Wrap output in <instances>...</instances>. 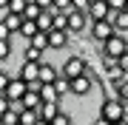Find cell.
Wrapping results in <instances>:
<instances>
[{
  "instance_id": "1",
  "label": "cell",
  "mask_w": 128,
  "mask_h": 125,
  "mask_svg": "<svg viewBox=\"0 0 128 125\" xmlns=\"http://www.w3.org/2000/svg\"><path fill=\"white\" fill-rule=\"evenodd\" d=\"M100 117H105L111 125L122 122V120H125V102L120 100V97H108V100H102V105H100Z\"/></svg>"
},
{
  "instance_id": "2",
  "label": "cell",
  "mask_w": 128,
  "mask_h": 125,
  "mask_svg": "<svg viewBox=\"0 0 128 125\" xmlns=\"http://www.w3.org/2000/svg\"><path fill=\"white\" fill-rule=\"evenodd\" d=\"M88 74V63L82 60L80 54H71L68 60L63 63V77H68V80H77V77H86Z\"/></svg>"
},
{
  "instance_id": "3",
  "label": "cell",
  "mask_w": 128,
  "mask_h": 125,
  "mask_svg": "<svg viewBox=\"0 0 128 125\" xmlns=\"http://www.w3.org/2000/svg\"><path fill=\"white\" fill-rule=\"evenodd\" d=\"M122 54H128V40L117 31L111 40H105V43H102V57H114V60H120Z\"/></svg>"
},
{
  "instance_id": "4",
  "label": "cell",
  "mask_w": 128,
  "mask_h": 125,
  "mask_svg": "<svg viewBox=\"0 0 128 125\" xmlns=\"http://www.w3.org/2000/svg\"><path fill=\"white\" fill-rule=\"evenodd\" d=\"M114 34H117V28L111 26V20H97V23H91V40H97V43L111 40Z\"/></svg>"
},
{
  "instance_id": "5",
  "label": "cell",
  "mask_w": 128,
  "mask_h": 125,
  "mask_svg": "<svg viewBox=\"0 0 128 125\" xmlns=\"http://www.w3.org/2000/svg\"><path fill=\"white\" fill-rule=\"evenodd\" d=\"M28 94V83L20 77H12L9 88H6V97H9V102H23V97Z\"/></svg>"
},
{
  "instance_id": "6",
  "label": "cell",
  "mask_w": 128,
  "mask_h": 125,
  "mask_svg": "<svg viewBox=\"0 0 128 125\" xmlns=\"http://www.w3.org/2000/svg\"><path fill=\"white\" fill-rule=\"evenodd\" d=\"M88 17H91V23H97V20H108V17H111L108 0H94L91 9H88Z\"/></svg>"
},
{
  "instance_id": "7",
  "label": "cell",
  "mask_w": 128,
  "mask_h": 125,
  "mask_svg": "<svg viewBox=\"0 0 128 125\" xmlns=\"http://www.w3.org/2000/svg\"><path fill=\"white\" fill-rule=\"evenodd\" d=\"M88 20H91V17H88L86 11H77V9H74V11H68V34L82 31V28L88 26Z\"/></svg>"
},
{
  "instance_id": "8",
  "label": "cell",
  "mask_w": 128,
  "mask_h": 125,
  "mask_svg": "<svg viewBox=\"0 0 128 125\" xmlns=\"http://www.w3.org/2000/svg\"><path fill=\"white\" fill-rule=\"evenodd\" d=\"M40 65H43V63H28V60H23L17 77L26 80V83H37V80H40Z\"/></svg>"
},
{
  "instance_id": "9",
  "label": "cell",
  "mask_w": 128,
  "mask_h": 125,
  "mask_svg": "<svg viewBox=\"0 0 128 125\" xmlns=\"http://www.w3.org/2000/svg\"><path fill=\"white\" fill-rule=\"evenodd\" d=\"M91 88H94V83H91V77H88V74H86V77L71 80V94H74V97H86Z\"/></svg>"
},
{
  "instance_id": "10",
  "label": "cell",
  "mask_w": 128,
  "mask_h": 125,
  "mask_svg": "<svg viewBox=\"0 0 128 125\" xmlns=\"http://www.w3.org/2000/svg\"><path fill=\"white\" fill-rule=\"evenodd\" d=\"M60 74H63V71H57L51 63H43L40 65V83L43 85H54L57 80H60Z\"/></svg>"
},
{
  "instance_id": "11",
  "label": "cell",
  "mask_w": 128,
  "mask_h": 125,
  "mask_svg": "<svg viewBox=\"0 0 128 125\" xmlns=\"http://www.w3.org/2000/svg\"><path fill=\"white\" fill-rule=\"evenodd\" d=\"M3 23L9 26V31H12V34H20V31H23L26 17H23V14H12V11H6V14H3Z\"/></svg>"
},
{
  "instance_id": "12",
  "label": "cell",
  "mask_w": 128,
  "mask_h": 125,
  "mask_svg": "<svg viewBox=\"0 0 128 125\" xmlns=\"http://www.w3.org/2000/svg\"><path fill=\"white\" fill-rule=\"evenodd\" d=\"M68 31H60V28H54V31H48V46L51 48H66L68 46Z\"/></svg>"
},
{
  "instance_id": "13",
  "label": "cell",
  "mask_w": 128,
  "mask_h": 125,
  "mask_svg": "<svg viewBox=\"0 0 128 125\" xmlns=\"http://www.w3.org/2000/svg\"><path fill=\"white\" fill-rule=\"evenodd\" d=\"M37 114H40V120H46V122H54V120H57V114H60V102H43Z\"/></svg>"
},
{
  "instance_id": "14",
  "label": "cell",
  "mask_w": 128,
  "mask_h": 125,
  "mask_svg": "<svg viewBox=\"0 0 128 125\" xmlns=\"http://www.w3.org/2000/svg\"><path fill=\"white\" fill-rule=\"evenodd\" d=\"M20 105L26 108V111H40V105H43V97H40V91H28L26 97H23V102Z\"/></svg>"
},
{
  "instance_id": "15",
  "label": "cell",
  "mask_w": 128,
  "mask_h": 125,
  "mask_svg": "<svg viewBox=\"0 0 128 125\" xmlns=\"http://www.w3.org/2000/svg\"><path fill=\"white\" fill-rule=\"evenodd\" d=\"M43 54H46V51H40L37 46L23 43V60H28V63H46V60H43Z\"/></svg>"
},
{
  "instance_id": "16",
  "label": "cell",
  "mask_w": 128,
  "mask_h": 125,
  "mask_svg": "<svg viewBox=\"0 0 128 125\" xmlns=\"http://www.w3.org/2000/svg\"><path fill=\"white\" fill-rule=\"evenodd\" d=\"M108 20H111V26H114L120 34L128 31V11H111V17H108Z\"/></svg>"
},
{
  "instance_id": "17",
  "label": "cell",
  "mask_w": 128,
  "mask_h": 125,
  "mask_svg": "<svg viewBox=\"0 0 128 125\" xmlns=\"http://www.w3.org/2000/svg\"><path fill=\"white\" fill-rule=\"evenodd\" d=\"M40 97H43V102H60V91L54 85H43L40 88Z\"/></svg>"
},
{
  "instance_id": "18",
  "label": "cell",
  "mask_w": 128,
  "mask_h": 125,
  "mask_svg": "<svg viewBox=\"0 0 128 125\" xmlns=\"http://www.w3.org/2000/svg\"><path fill=\"white\" fill-rule=\"evenodd\" d=\"M37 122H40V114L37 111H26V108L20 111V125H37Z\"/></svg>"
},
{
  "instance_id": "19",
  "label": "cell",
  "mask_w": 128,
  "mask_h": 125,
  "mask_svg": "<svg viewBox=\"0 0 128 125\" xmlns=\"http://www.w3.org/2000/svg\"><path fill=\"white\" fill-rule=\"evenodd\" d=\"M54 88H57V91H60V97H63V94H71V80L60 74V80H57V83H54Z\"/></svg>"
},
{
  "instance_id": "20",
  "label": "cell",
  "mask_w": 128,
  "mask_h": 125,
  "mask_svg": "<svg viewBox=\"0 0 128 125\" xmlns=\"http://www.w3.org/2000/svg\"><path fill=\"white\" fill-rule=\"evenodd\" d=\"M28 43H32V46H37L40 51H48V48H51V46H48V34H43V31L37 34L34 40H28Z\"/></svg>"
},
{
  "instance_id": "21",
  "label": "cell",
  "mask_w": 128,
  "mask_h": 125,
  "mask_svg": "<svg viewBox=\"0 0 128 125\" xmlns=\"http://www.w3.org/2000/svg\"><path fill=\"white\" fill-rule=\"evenodd\" d=\"M26 9H28V0H12V6H9L12 14H26Z\"/></svg>"
},
{
  "instance_id": "22",
  "label": "cell",
  "mask_w": 128,
  "mask_h": 125,
  "mask_svg": "<svg viewBox=\"0 0 128 125\" xmlns=\"http://www.w3.org/2000/svg\"><path fill=\"white\" fill-rule=\"evenodd\" d=\"M54 9L63 11V14H68V11H74V0H54Z\"/></svg>"
},
{
  "instance_id": "23",
  "label": "cell",
  "mask_w": 128,
  "mask_h": 125,
  "mask_svg": "<svg viewBox=\"0 0 128 125\" xmlns=\"http://www.w3.org/2000/svg\"><path fill=\"white\" fill-rule=\"evenodd\" d=\"M40 14H43V9H40V6H37V3H28V9H26V14H23V17H26V20H37Z\"/></svg>"
},
{
  "instance_id": "24",
  "label": "cell",
  "mask_w": 128,
  "mask_h": 125,
  "mask_svg": "<svg viewBox=\"0 0 128 125\" xmlns=\"http://www.w3.org/2000/svg\"><path fill=\"white\" fill-rule=\"evenodd\" d=\"M54 28H60V31H68V14L60 11L57 17H54Z\"/></svg>"
},
{
  "instance_id": "25",
  "label": "cell",
  "mask_w": 128,
  "mask_h": 125,
  "mask_svg": "<svg viewBox=\"0 0 128 125\" xmlns=\"http://www.w3.org/2000/svg\"><path fill=\"white\" fill-rule=\"evenodd\" d=\"M9 83H12V77L6 74L3 68H0V97H6V88H9Z\"/></svg>"
},
{
  "instance_id": "26",
  "label": "cell",
  "mask_w": 128,
  "mask_h": 125,
  "mask_svg": "<svg viewBox=\"0 0 128 125\" xmlns=\"http://www.w3.org/2000/svg\"><path fill=\"white\" fill-rule=\"evenodd\" d=\"M9 54H12V43L9 40H0V63H3Z\"/></svg>"
},
{
  "instance_id": "27",
  "label": "cell",
  "mask_w": 128,
  "mask_h": 125,
  "mask_svg": "<svg viewBox=\"0 0 128 125\" xmlns=\"http://www.w3.org/2000/svg\"><path fill=\"white\" fill-rule=\"evenodd\" d=\"M12 111V102H9V97H0V120H3L6 114Z\"/></svg>"
},
{
  "instance_id": "28",
  "label": "cell",
  "mask_w": 128,
  "mask_h": 125,
  "mask_svg": "<svg viewBox=\"0 0 128 125\" xmlns=\"http://www.w3.org/2000/svg\"><path fill=\"white\" fill-rule=\"evenodd\" d=\"M108 6H111V11H125L128 0H108Z\"/></svg>"
},
{
  "instance_id": "29",
  "label": "cell",
  "mask_w": 128,
  "mask_h": 125,
  "mask_svg": "<svg viewBox=\"0 0 128 125\" xmlns=\"http://www.w3.org/2000/svg\"><path fill=\"white\" fill-rule=\"evenodd\" d=\"M51 125H71V117L66 114V111H60V114H57V120L51 122Z\"/></svg>"
},
{
  "instance_id": "30",
  "label": "cell",
  "mask_w": 128,
  "mask_h": 125,
  "mask_svg": "<svg viewBox=\"0 0 128 125\" xmlns=\"http://www.w3.org/2000/svg\"><path fill=\"white\" fill-rule=\"evenodd\" d=\"M117 97H120V100H122L125 105H128V80H125V83H122V85L117 88Z\"/></svg>"
},
{
  "instance_id": "31",
  "label": "cell",
  "mask_w": 128,
  "mask_h": 125,
  "mask_svg": "<svg viewBox=\"0 0 128 125\" xmlns=\"http://www.w3.org/2000/svg\"><path fill=\"white\" fill-rule=\"evenodd\" d=\"M0 40H12V31H9V26L0 20Z\"/></svg>"
},
{
  "instance_id": "32",
  "label": "cell",
  "mask_w": 128,
  "mask_h": 125,
  "mask_svg": "<svg viewBox=\"0 0 128 125\" xmlns=\"http://www.w3.org/2000/svg\"><path fill=\"white\" fill-rule=\"evenodd\" d=\"M37 6H40L43 11H48V9H54V0H34Z\"/></svg>"
},
{
  "instance_id": "33",
  "label": "cell",
  "mask_w": 128,
  "mask_h": 125,
  "mask_svg": "<svg viewBox=\"0 0 128 125\" xmlns=\"http://www.w3.org/2000/svg\"><path fill=\"white\" fill-rule=\"evenodd\" d=\"M117 63H120V68H122V71H125V74H128V54H122V57H120V60H117Z\"/></svg>"
},
{
  "instance_id": "34",
  "label": "cell",
  "mask_w": 128,
  "mask_h": 125,
  "mask_svg": "<svg viewBox=\"0 0 128 125\" xmlns=\"http://www.w3.org/2000/svg\"><path fill=\"white\" fill-rule=\"evenodd\" d=\"M91 125H111V122H108V120H105V117H97V120H94Z\"/></svg>"
},
{
  "instance_id": "35",
  "label": "cell",
  "mask_w": 128,
  "mask_h": 125,
  "mask_svg": "<svg viewBox=\"0 0 128 125\" xmlns=\"http://www.w3.org/2000/svg\"><path fill=\"white\" fill-rule=\"evenodd\" d=\"M9 6H12V0H0V9L3 11H9Z\"/></svg>"
},
{
  "instance_id": "36",
  "label": "cell",
  "mask_w": 128,
  "mask_h": 125,
  "mask_svg": "<svg viewBox=\"0 0 128 125\" xmlns=\"http://www.w3.org/2000/svg\"><path fill=\"white\" fill-rule=\"evenodd\" d=\"M37 125H51V122H46V120H40V122H37Z\"/></svg>"
},
{
  "instance_id": "37",
  "label": "cell",
  "mask_w": 128,
  "mask_h": 125,
  "mask_svg": "<svg viewBox=\"0 0 128 125\" xmlns=\"http://www.w3.org/2000/svg\"><path fill=\"white\" fill-rule=\"evenodd\" d=\"M117 125H128V120H122V122H117Z\"/></svg>"
},
{
  "instance_id": "38",
  "label": "cell",
  "mask_w": 128,
  "mask_h": 125,
  "mask_svg": "<svg viewBox=\"0 0 128 125\" xmlns=\"http://www.w3.org/2000/svg\"><path fill=\"white\" fill-rule=\"evenodd\" d=\"M0 125H3V120H0Z\"/></svg>"
},
{
  "instance_id": "39",
  "label": "cell",
  "mask_w": 128,
  "mask_h": 125,
  "mask_svg": "<svg viewBox=\"0 0 128 125\" xmlns=\"http://www.w3.org/2000/svg\"><path fill=\"white\" fill-rule=\"evenodd\" d=\"M125 11H128V6H125Z\"/></svg>"
},
{
  "instance_id": "40",
  "label": "cell",
  "mask_w": 128,
  "mask_h": 125,
  "mask_svg": "<svg viewBox=\"0 0 128 125\" xmlns=\"http://www.w3.org/2000/svg\"><path fill=\"white\" fill-rule=\"evenodd\" d=\"M91 3H94V0H91Z\"/></svg>"
}]
</instances>
